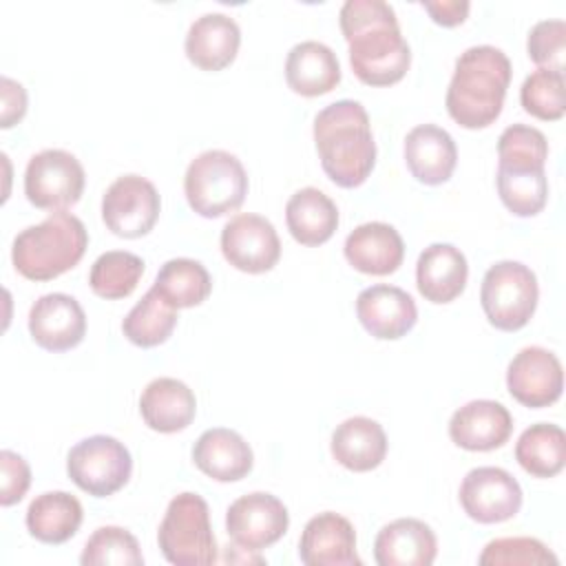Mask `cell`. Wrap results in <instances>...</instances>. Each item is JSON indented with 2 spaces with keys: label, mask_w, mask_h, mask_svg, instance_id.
Masks as SVG:
<instances>
[{
  "label": "cell",
  "mask_w": 566,
  "mask_h": 566,
  "mask_svg": "<svg viewBox=\"0 0 566 566\" xmlns=\"http://www.w3.org/2000/svg\"><path fill=\"white\" fill-rule=\"evenodd\" d=\"M338 22L349 44L352 71L363 84L391 86L405 77L411 49L391 4L385 0H347Z\"/></svg>",
  "instance_id": "1"
},
{
  "label": "cell",
  "mask_w": 566,
  "mask_h": 566,
  "mask_svg": "<svg viewBox=\"0 0 566 566\" xmlns=\"http://www.w3.org/2000/svg\"><path fill=\"white\" fill-rule=\"evenodd\" d=\"M314 144L325 175L340 188L365 184L374 170L376 142L369 115L356 99H338L318 111Z\"/></svg>",
  "instance_id": "2"
},
{
  "label": "cell",
  "mask_w": 566,
  "mask_h": 566,
  "mask_svg": "<svg viewBox=\"0 0 566 566\" xmlns=\"http://www.w3.org/2000/svg\"><path fill=\"white\" fill-rule=\"evenodd\" d=\"M513 66L509 55L491 44L469 46L458 55L447 88V111L462 128L491 126L504 106Z\"/></svg>",
  "instance_id": "3"
},
{
  "label": "cell",
  "mask_w": 566,
  "mask_h": 566,
  "mask_svg": "<svg viewBox=\"0 0 566 566\" xmlns=\"http://www.w3.org/2000/svg\"><path fill=\"white\" fill-rule=\"evenodd\" d=\"M88 245L84 223L64 210H53L42 223L13 239L11 261L29 281H51L80 263Z\"/></svg>",
  "instance_id": "4"
},
{
  "label": "cell",
  "mask_w": 566,
  "mask_h": 566,
  "mask_svg": "<svg viewBox=\"0 0 566 566\" xmlns=\"http://www.w3.org/2000/svg\"><path fill=\"white\" fill-rule=\"evenodd\" d=\"M184 192L197 214L206 219L223 217L243 203L248 172L237 155L221 148L203 150L186 168Z\"/></svg>",
  "instance_id": "5"
},
{
  "label": "cell",
  "mask_w": 566,
  "mask_h": 566,
  "mask_svg": "<svg viewBox=\"0 0 566 566\" xmlns=\"http://www.w3.org/2000/svg\"><path fill=\"white\" fill-rule=\"evenodd\" d=\"M164 557L175 566H206L217 562V539L210 526L208 502L190 491L168 502L157 531Z\"/></svg>",
  "instance_id": "6"
},
{
  "label": "cell",
  "mask_w": 566,
  "mask_h": 566,
  "mask_svg": "<svg viewBox=\"0 0 566 566\" xmlns=\"http://www.w3.org/2000/svg\"><path fill=\"white\" fill-rule=\"evenodd\" d=\"M537 298V276L528 265L520 261H497L484 272L480 303L495 329H522L535 314Z\"/></svg>",
  "instance_id": "7"
},
{
  "label": "cell",
  "mask_w": 566,
  "mask_h": 566,
  "mask_svg": "<svg viewBox=\"0 0 566 566\" xmlns=\"http://www.w3.org/2000/svg\"><path fill=\"white\" fill-rule=\"evenodd\" d=\"M66 473L88 495L108 497L130 480L133 458L124 442L97 433L71 447Z\"/></svg>",
  "instance_id": "8"
},
{
  "label": "cell",
  "mask_w": 566,
  "mask_h": 566,
  "mask_svg": "<svg viewBox=\"0 0 566 566\" xmlns=\"http://www.w3.org/2000/svg\"><path fill=\"white\" fill-rule=\"evenodd\" d=\"M84 192V168L62 148L35 153L24 170V195L42 210H64Z\"/></svg>",
  "instance_id": "9"
},
{
  "label": "cell",
  "mask_w": 566,
  "mask_h": 566,
  "mask_svg": "<svg viewBox=\"0 0 566 566\" xmlns=\"http://www.w3.org/2000/svg\"><path fill=\"white\" fill-rule=\"evenodd\" d=\"M161 199L153 181L142 175L117 177L102 197V219L122 239H137L153 230Z\"/></svg>",
  "instance_id": "10"
},
{
  "label": "cell",
  "mask_w": 566,
  "mask_h": 566,
  "mask_svg": "<svg viewBox=\"0 0 566 566\" xmlns=\"http://www.w3.org/2000/svg\"><path fill=\"white\" fill-rule=\"evenodd\" d=\"M290 526L285 504L265 491L237 497L226 513V531L243 551H263L276 544Z\"/></svg>",
  "instance_id": "11"
},
{
  "label": "cell",
  "mask_w": 566,
  "mask_h": 566,
  "mask_svg": "<svg viewBox=\"0 0 566 566\" xmlns=\"http://www.w3.org/2000/svg\"><path fill=\"white\" fill-rule=\"evenodd\" d=\"M460 504L471 520L500 524L520 513L522 486L506 469L478 467L460 484Z\"/></svg>",
  "instance_id": "12"
},
{
  "label": "cell",
  "mask_w": 566,
  "mask_h": 566,
  "mask_svg": "<svg viewBox=\"0 0 566 566\" xmlns=\"http://www.w3.org/2000/svg\"><path fill=\"white\" fill-rule=\"evenodd\" d=\"M221 252L226 261L248 274L272 270L281 259V239L261 214H234L221 230Z\"/></svg>",
  "instance_id": "13"
},
{
  "label": "cell",
  "mask_w": 566,
  "mask_h": 566,
  "mask_svg": "<svg viewBox=\"0 0 566 566\" xmlns=\"http://www.w3.org/2000/svg\"><path fill=\"white\" fill-rule=\"evenodd\" d=\"M506 387L509 394L524 407H548L559 400L564 389L562 363L553 352L539 345L524 347L509 363Z\"/></svg>",
  "instance_id": "14"
},
{
  "label": "cell",
  "mask_w": 566,
  "mask_h": 566,
  "mask_svg": "<svg viewBox=\"0 0 566 566\" xmlns=\"http://www.w3.org/2000/svg\"><path fill=\"white\" fill-rule=\"evenodd\" d=\"M29 334L46 352L73 349L84 340L86 314L71 294H42L29 310Z\"/></svg>",
  "instance_id": "15"
},
{
  "label": "cell",
  "mask_w": 566,
  "mask_h": 566,
  "mask_svg": "<svg viewBox=\"0 0 566 566\" xmlns=\"http://www.w3.org/2000/svg\"><path fill=\"white\" fill-rule=\"evenodd\" d=\"M360 325L378 340H396L413 329L418 307L402 287L378 283L365 287L356 298Z\"/></svg>",
  "instance_id": "16"
},
{
  "label": "cell",
  "mask_w": 566,
  "mask_h": 566,
  "mask_svg": "<svg viewBox=\"0 0 566 566\" xmlns=\"http://www.w3.org/2000/svg\"><path fill=\"white\" fill-rule=\"evenodd\" d=\"M298 557L307 566H360L356 531L352 522L334 511L314 515L298 539Z\"/></svg>",
  "instance_id": "17"
},
{
  "label": "cell",
  "mask_w": 566,
  "mask_h": 566,
  "mask_svg": "<svg viewBox=\"0 0 566 566\" xmlns=\"http://www.w3.org/2000/svg\"><path fill=\"white\" fill-rule=\"evenodd\" d=\"M513 431L509 409L497 400H471L453 411L449 420L451 440L467 451H493L502 447Z\"/></svg>",
  "instance_id": "18"
},
{
  "label": "cell",
  "mask_w": 566,
  "mask_h": 566,
  "mask_svg": "<svg viewBox=\"0 0 566 566\" xmlns=\"http://www.w3.org/2000/svg\"><path fill=\"white\" fill-rule=\"evenodd\" d=\"M349 265L363 274H394L405 259L400 232L382 221H369L354 228L343 245Z\"/></svg>",
  "instance_id": "19"
},
{
  "label": "cell",
  "mask_w": 566,
  "mask_h": 566,
  "mask_svg": "<svg viewBox=\"0 0 566 566\" xmlns=\"http://www.w3.org/2000/svg\"><path fill=\"white\" fill-rule=\"evenodd\" d=\"M436 555V533L416 517H400L385 524L374 539V559L378 566H431Z\"/></svg>",
  "instance_id": "20"
},
{
  "label": "cell",
  "mask_w": 566,
  "mask_h": 566,
  "mask_svg": "<svg viewBox=\"0 0 566 566\" xmlns=\"http://www.w3.org/2000/svg\"><path fill=\"white\" fill-rule=\"evenodd\" d=\"M405 161L420 184L438 186L451 179L458 164V148L444 128L420 124L405 137Z\"/></svg>",
  "instance_id": "21"
},
{
  "label": "cell",
  "mask_w": 566,
  "mask_h": 566,
  "mask_svg": "<svg viewBox=\"0 0 566 566\" xmlns=\"http://www.w3.org/2000/svg\"><path fill=\"white\" fill-rule=\"evenodd\" d=\"M192 462L201 473L217 482H237L252 471L254 453L237 431L214 427L197 438Z\"/></svg>",
  "instance_id": "22"
},
{
  "label": "cell",
  "mask_w": 566,
  "mask_h": 566,
  "mask_svg": "<svg viewBox=\"0 0 566 566\" xmlns=\"http://www.w3.org/2000/svg\"><path fill=\"white\" fill-rule=\"evenodd\" d=\"M241 29L234 18L226 13L199 15L186 33V57L201 71L226 69L239 51Z\"/></svg>",
  "instance_id": "23"
},
{
  "label": "cell",
  "mask_w": 566,
  "mask_h": 566,
  "mask_svg": "<svg viewBox=\"0 0 566 566\" xmlns=\"http://www.w3.org/2000/svg\"><path fill=\"white\" fill-rule=\"evenodd\" d=\"M469 276L467 256L451 243L427 245L416 263L418 292L431 303H451L464 292Z\"/></svg>",
  "instance_id": "24"
},
{
  "label": "cell",
  "mask_w": 566,
  "mask_h": 566,
  "mask_svg": "<svg viewBox=\"0 0 566 566\" xmlns=\"http://www.w3.org/2000/svg\"><path fill=\"white\" fill-rule=\"evenodd\" d=\"M139 413L153 431L177 433L192 422L197 398L184 380L161 376L150 380L142 391Z\"/></svg>",
  "instance_id": "25"
},
{
  "label": "cell",
  "mask_w": 566,
  "mask_h": 566,
  "mask_svg": "<svg viewBox=\"0 0 566 566\" xmlns=\"http://www.w3.org/2000/svg\"><path fill=\"white\" fill-rule=\"evenodd\" d=\"M285 82L294 93L305 97H318L334 91L340 82L336 53L318 40L294 44L285 60Z\"/></svg>",
  "instance_id": "26"
},
{
  "label": "cell",
  "mask_w": 566,
  "mask_h": 566,
  "mask_svg": "<svg viewBox=\"0 0 566 566\" xmlns=\"http://www.w3.org/2000/svg\"><path fill=\"white\" fill-rule=\"evenodd\" d=\"M329 449L338 464L349 471L365 473L385 460L387 436L380 422L367 416H352L334 429Z\"/></svg>",
  "instance_id": "27"
},
{
  "label": "cell",
  "mask_w": 566,
  "mask_h": 566,
  "mask_svg": "<svg viewBox=\"0 0 566 566\" xmlns=\"http://www.w3.org/2000/svg\"><path fill=\"white\" fill-rule=\"evenodd\" d=\"M285 223L301 245H321L338 228V208L323 190L307 186L287 199Z\"/></svg>",
  "instance_id": "28"
},
{
  "label": "cell",
  "mask_w": 566,
  "mask_h": 566,
  "mask_svg": "<svg viewBox=\"0 0 566 566\" xmlns=\"http://www.w3.org/2000/svg\"><path fill=\"white\" fill-rule=\"evenodd\" d=\"M82 517L84 511L75 495L66 491H46L31 500L27 509V528L38 542L64 544L77 533Z\"/></svg>",
  "instance_id": "29"
},
{
  "label": "cell",
  "mask_w": 566,
  "mask_h": 566,
  "mask_svg": "<svg viewBox=\"0 0 566 566\" xmlns=\"http://www.w3.org/2000/svg\"><path fill=\"white\" fill-rule=\"evenodd\" d=\"M153 290L175 310L195 307L210 296L212 279L203 263L179 256V259L166 261L159 268Z\"/></svg>",
  "instance_id": "30"
},
{
  "label": "cell",
  "mask_w": 566,
  "mask_h": 566,
  "mask_svg": "<svg viewBox=\"0 0 566 566\" xmlns=\"http://www.w3.org/2000/svg\"><path fill=\"white\" fill-rule=\"evenodd\" d=\"M515 460L535 478L557 475L566 464L564 429L551 422L531 424L515 442Z\"/></svg>",
  "instance_id": "31"
},
{
  "label": "cell",
  "mask_w": 566,
  "mask_h": 566,
  "mask_svg": "<svg viewBox=\"0 0 566 566\" xmlns=\"http://www.w3.org/2000/svg\"><path fill=\"white\" fill-rule=\"evenodd\" d=\"M497 195L515 217H535L548 199L544 166L497 164Z\"/></svg>",
  "instance_id": "32"
},
{
  "label": "cell",
  "mask_w": 566,
  "mask_h": 566,
  "mask_svg": "<svg viewBox=\"0 0 566 566\" xmlns=\"http://www.w3.org/2000/svg\"><path fill=\"white\" fill-rule=\"evenodd\" d=\"M175 325L177 310L150 287L124 316L122 332L137 347H157L170 338Z\"/></svg>",
  "instance_id": "33"
},
{
  "label": "cell",
  "mask_w": 566,
  "mask_h": 566,
  "mask_svg": "<svg viewBox=\"0 0 566 566\" xmlns=\"http://www.w3.org/2000/svg\"><path fill=\"white\" fill-rule=\"evenodd\" d=\"M144 274L142 256L126 250H111L99 254L88 274L91 290L108 301L126 298L137 287Z\"/></svg>",
  "instance_id": "34"
},
{
  "label": "cell",
  "mask_w": 566,
  "mask_h": 566,
  "mask_svg": "<svg viewBox=\"0 0 566 566\" xmlns=\"http://www.w3.org/2000/svg\"><path fill=\"white\" fill-rule=\"evenodd\" d=\"M84 566H142L144 555L137 537L122 526H99L80 555Z\"/></svg>",
  "instance_id": "35"
},
{
  "label": "cell",
  "mask_w": 566,
  "mask_h": 566,
  "mask_svg": "<svg viewBox=\"0 0 566 566\" xmlns=\"http://www.w3.org/2000/svg\"><path fill=\"white\" fill-rule=\"evenodd\" d=\"M564 73L537 69L533 71L520 88L522 108L544 122H555L564 117L566 102H564Z\"/></svg>",
  "instance_id": "36"
},
{
  "label": "cell",
  "mask_w": 566,
  "mask_h": 566,
  "mask_svg": "<svg viewBox=\"0 0 566 566\" xmlns=\"http://www.w3.org/2000/svg\"><path fill=\"white\" fill-rule=\"evenodd\" d=\"M480 566H555L557 557L535 537H497L491 539L482 555Z\"/></svg>",
  "instance_id": "37"
},
{
  "label": "cell",
  "mask_w": 566,
  "mask_h": 566,
  "mask_svg": "<svg viewBox=\"0 0 566 566\" xmlns=\"http://www.w3.org/2000/svg\"><path fill=\"white\" fill-rule=\"evenodd\" d=\"M497 164L544 166L548 159V142L542 130L526 124H511L497 139Z\"/></svg>",
  "instance_id": "38"
},
{
  "label": "cell",
  "mask_w": 566,
  "mask_h": 566,
  "mask_svg": "<svg viewBox=\"0 0 566 566\" xmlns=\"http://www.w3.org/2000/svg\"><path fill=\"white\" fill-rule=\"evenodd\" d=\"M528 57L548 71L564 73L566 57V22L564 20H539L526 38Z\"/></svg>",
  "instance_id": "39"
},
{
  "label": "cell",
  "mask_w": 566,
  "mask_h": 566,
  "mask_svg": "<svg viewBox=\"0 0 566 566\" xmlns=\"http://www.w3.org/2000/svg\"><path fill=\"white\" fill-rule=\"evenodd\" d=\"M0 469H2V489H0V504L11 506L24 497L31 484V469L27 460L9 449L0 451Z\"/></svg>",
  "instance_id": "40"
},
{
  "label": "cell",
  "mask_w": 566,
  "mask_h": 566,
  "mask_svg": "<svg viewBox=\"0 0 566 566\" xmlns=\"http://www.w3.org/2000/svg\"><path fill=\"white\" fill-rule=\"evenodd\" d=\"M2 88V113H0V126L11 128L18 124L27 113V91L20 82L2 75L0 77Z\"/></svg>",
  "instance_id": "41"
},
{
  "label": "cell",
  "mask_w": 566,
  "mask_h": 566,
  "mask_svg": "<svg viewBox=\"0 0 566 566\" xmlns=\"http://www.w3.org/2000/svg\"><path fill=\"white\" fill-rule=\"evenodd\" d=\"M422 7L436 24L455 27V24H462L467 20L471 2L469 0H436V2L424 0Z\"/></svg>",
  "instance_id": "42"
}]
</instances>
